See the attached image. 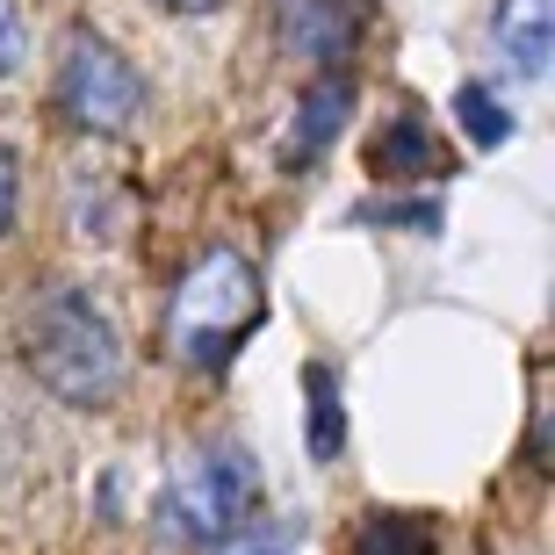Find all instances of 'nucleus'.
<instances>
[{
	"instance_id": "obj_1",
	"label": "nucleus",
	"mask_w": 555,
	"mask_h": 555,
	"mask_svg": "<svg viewBox=\"0 0 555 555\" xmlns=\"http://www.w3.org/2000/svg\"><path fill=\"white\" fill-rule=\"evenodd\" d=\"M22 361L73 412H108L130 383L124 332L108 325V310L73 282H51L29 296V310H22Z\"/></svg>"
},
{
	"instance_id": "obj_2",
	"label": "nucleus",
	"mask_w": 555,
	"mask_h": 555,
	"mask_svg": "<svg viewBox=\"0 0 555 555\" xmlns=\"http://www.w3.org/2000/svg\"><path fill=\"white\" fill-rule=\"evenodd\" d=\"M260 318H268V288H260L253 260H246V253H231V246H209L203 260L181 274V288H173L166 347H173L181 369L224 375L231 353L260 332Z\"/></svg>"
},
{
	"instance_id": "obj_3",
	"label": "nucleus",
	"mask_w": 555,
	"mask_h": 555,
	"mask_svg": "<svg viewBox=\"0 0 555 555\" xmlns=\"http://www.w3.org/2000/svg\"><path fill=\"white\" fill-rule=\"evenodd\" d=\"M260 519V469L246 448H188L166 469L159 491V527L173 541H224Z\"/></svg>"
},
{
	"instance_id": "obj_4",
	"label": "nucleus",
	"mask_w": 555,
	"mask_h": 555,
	"mask_svg": "<svg viewBox=\"0 0 555 555\" xmlns=\"http://www.w3.org/2000/svg\"><path fill=\"white\" fill-rule=\"evenodd\" d=\"M59 116L73 130H130L144 116V102H152V87H144V73L116 51L108 37H94V29H73L65 37V59H59Z\"/></svg>"
},
{
	"instance_id": "obj_5",
	"label": "nucleus",
	"mask_w": 555,
	"mask_h": 555,
	"mask_svg": "<svg viewBox=\"0 0 555 555\" xmlns=\"http://www.w3.org/2000/svg\"><path fill=\"white\" fill-rule=\"evenodd\" d=\"M274 43L282 59L310 65V73H339L353 59V43L369 37V0H268Z\"/></svg>"
},
{
	"instance_id": "obj_6",
	"label": "nucleus",
	"mask_w": 555,
	"mask_h": 555,
	"mask_svg": "<svg viewBox=\"0 0 555 555\" xmlns=\"http://www.w3.org/2000/svg\"><path fill=\"white\" fill-rule=\"evenodd\" d=\"M347 116H353V80L347 73H318V87L296 102V124H288V144H282L288 173H304L310 159H325L332 138L347 130Z\"/></svg>"
},
{
	"instance_id": "obj_7",
	"label": "nucleus",
	"mask_w": 555,
	"mask_h": 555,
	"mask_svg": "<svg viewBox=\"0 0 555 555\" xmlns=\"http://www.w3.org/2000/svg\"><path fill=\"white\" fill-rule=\"evenodd\" d=\"M369 166H375V181H448L454 173V159H448V144L433 138V124L426 116H390V124L375 130V144H369Z\"/></svg>"
},
{
	"instance_id": "obj_8",
	"label": "nucleus",
	"mask_w": 555,
	"mask_h": 555,
	"mask_svg": "<svg viewBox=\"0 0 555 555\" xmlns=\"http://www.w3.org/2000/svg\"><path fill=\"white\" fill-rule=\"evenodd\" d=\"M491 37H498V59L513 65L519 80H541L555 59V0H498Z\"/></svg>"
},
{
	"instance_id": "obj_9",
	"label": "nucleus",
	"mask_w": 555,
	"mask_h": 555,
	"mask_svg": "<svg viewBox=\"0 0 555 555\" xmlns=\"http://www.w3.org/2000/svg\"><path fill=\"white\" fill-rule=\"evenodd\" d=\"M304 448L310 462H339V448H347V404H339V375L325 369V361H310L304 369Z\"/></svg>"
},
{
	"instance_id": "obj_10",
	"label": "nucleus",
	"mask_w": 555,
	"mask_h": 555,
	"mask_svg": "<svg viewBox=\"0 0 555 555\" xmlns=\"http://www.w3.org/2000/svg\"><path fill=\"white\" fill-rule=\"evenodd\" d=\"M454 124H462V138H469V144H483V152L513 144V130H519L513 108L498 102L483 80H462V87H454Z\"/></svg>"
},
{
	"instance_id": "obj_11",
	"label": "nucleus",
	"mask_w": 555,
	"mask_h": 555,
	"mask_svg": "<svg viewBox=\"0 0 555 555\" xmlns=\"http://www.w3.org/2000/svg\"><path fill=\"white\" fill-rule=\"evenodd\" d=\"M433 519L418 513H369L361 534H353V555H433Z\"/></svg>"
},
{
	"instance_id": "obj_12",
	"label": "nucleus",
	"mask_w": 555,
	"mask_h": 555,
	"mask_svg": "<svg viewBox=\"0 0 555 555\" xmlns=\"http://www.w3.org/2000/svg\"><path fill=\"white\" fill-rule=\"evenodd\" d=\"M361 224H404V231H440V203H361Z\"/></svg>"
},
{
	"instance_id": "obj_13",
	"label": "nucleus",
	"mask_w": 555,
	"mask_h": 555,
	"mask_svg": "<svg viewBox=\"0 0 555 555\" xmlns=\"http://www.w3.org/2000/svg\"><path fill=\"white\" fill-rule=\"evenodd\" d=\"M209 555H288V534H274V527H238V534L209 541Z\"/></svg>"
},
{
	"instance_id": "obj_14",
	"label": "nucleus",
	"mask_w": 555,
	"mask_h": 555,
	"mask_svg": "<svg viewBox=\"0 0 555 555\" xmlns=\"http://www.w3.org/2000/svg\"><path fill=\"white\" fill-rule=\"evenodd\" d=\"M22 51H29V29H22V0H0V80L22 65Z\"/></svg>"
},
{
	"instance_id": "obj_15",
	"label": "nucleus",
	"mask_w": 555,
	"mask_h": 555,
	"mask_svg": "<svg viewBox=\"0 0 555 555\" xmlns=\"http://www.w3.org/2000/svg\"><path fill=\"white\" fill-rule=\"evenodd\" d=\"M15 209H22V166H15V152L0 144V238L15 231Z\"/></svg>"
},
{
	"instance_id": "obj_16",
	"label": "nucleus",
	"mask_w": 555,
	"mask_h": 555,
	"mask_svg": "<svg viewBox=\"0 0 555 555\" xmlns=\"http://www.w3.org/2000/svg\"><path fill=\"white\" fill-rule=\"evenodd\" d=\"M166 15H209V8H224V0H159Z\"/></svg>"
}]
</instances>
